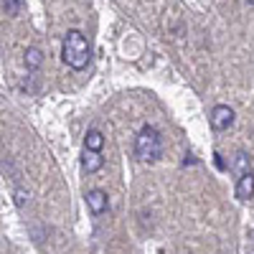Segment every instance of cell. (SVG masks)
<instances>
[{"label":"cell","mask_w":254,"mask_h":254,"mask_svg":"<svg viewBox=\"0 0 254 254\" xmlns=\"http://www.w3.org/2000/svg\"><path fill=\"white\" fill-rule=\"evenodd\" d=\"M61 59H64V64H66L69 69H74V71L87 69V64H89V59H92V49H89L87 36H84L81 31H76V28L66 31V36H64Z\"/></svg>","instance_id":"cell-1"},{"label":"cell","mask_w":254,"mask_h":254,"mask_svg":"<svg viewBox=\"0 0 254 254\" xmlns=\"http://www.w3.org/2000/svg\"><path fill=\"white\" fill-rule=\"evenodd\" d=\"M135 155L142 163H153L163 155V140L153 125H145L135 137Z\"/></svg>","instance_id":"cell-2"},{"label":"cell","mask_w":254,"mask_h":254,"mask_svg":"<svg viewBox=\"0 0 254 254\" xmlns=\"http://www.w3.org/2000/svg\"><path fill=\"white\" fill-rule=\"evenodd\" d=\"M211 127H214L216 132L221 130H229L231 125H234V110L229 107V104H216L214 110H211Z\"/></svg>","instance_id":"cell-3"},{"label":"cell","mask_w":254,"mask_h":254,"mask_svg":"<svg viewBox=\"0 0 254 254\" xmlns=\"http://www.w3.org/2000/svg\"><path fill=\"white\" fill-rule=\"evenodd\" d=\"M87 206H89V211L94 216H99V214H104V211L110 208V198H107V193H104L102 188H92L87 193Z\"/></svg>","instance_id":"cell-4"},{"label":"cell","mask_w":254,"mask_h":254,"mask_svg":"<svg viewBox=\"0 0 254 254\" xmlns=\"http://www.w3.org/2000/svg\"><path fill=\"white\" fill-rule=\"evenodd\" d=\"M254 196V173H247L237 181V198L239 201H249Z\"/></svg>","instance_id":"cell-5"},{"label":"cell","mask_w":254,"mask_h":254,"mask_svg":"<svg viewBox=\"0 0 254 254\" xmlns=\"http://www.w3.org/2000/svg\"><path fill=\"white\" fill-rule=\"evenodd\" d=\"M231 171H234L239 178L247 176V173H252V155L244 153V150H239V153L234 155V165H231Z\"/></svg>","instance_id":"cell-6"},{"label":"cell","mask_w":254,"mask_h":254,"mask_svg":"<svg viewBox=\"0 0 254 254\" xmlns=\"http://www.w3.org/2000/svg\"><path fill=\"white\" fill-rule=\"evenodd\" d=\"M102 165H104V158L99 153L84 150V158H81V168H84V171H87V173H97Z\"/></svg>","instance_id":"cell-7"},{"label":"cell","mask_w":254,"mask_h":254,"mask_svg":"<svg viewBox=\"0 0 254 254\" xmlns=\"http://www.w3.org/2000/svg\"><path fill=\"white\" fill-rule=\"evenodd\" d=\"M23 61H26V69L36 71V69H41V64H44V51L36 49V46H28L26 54H23Z\"/></svg>","instance_id":"cell-8"},{"label":"cell","mask_w":254,"mask_h":254,"mask_svg":"<svg viewBox=\"0 0 254 254\" xmlns=\"http://www.w3.org/2000/svg\"><path fill=\"white\" fill-rule=\"evenodd\" d=\"M104 147V135L99 130H89L87 137H84V150H92V153H99Z\"/></svg>","instance_id":"cell-9"},{"label":"cell","mask_w":254,"mask_h":254,"mask_svg":"<svg viewBox=\"0 0 254 254\" xmlns=\"http://www.w3.org/2000/svg\"><path fill=\"white\" fill-rule=\"evenodd\" d=\"M3 8L8 15H20L23 10V0H3Z\"/></svg>","instance_id":"cell-10"},{"label":"cell","mask_w":254,"mask_h":254,"mask_svg":"<svg viewBox=\"0 0 254 254\" xmlns=\"http://www.w3.org/2000/svg\"><path fill=\"white\" fill-rule=\"evenodd\" d=\"M26 201H28V193H23V190L18 188V190H15V203H18V206H23Z\"/></svg>","instance_id":"cell-11"},{"label":"cell","mask_w":254,"mask_h":254,"mask_svg":"<svg viewBox=\"0 0 254 254\" xmlns=\"http://www.w3.org/2000/svg\"><path fill=\"white\" fill-rule=\"evenodd\" d=\"M247 3H249V5H254V0H247Z\"/></svg>","instance_id":"cell-12"}]
</instances>
